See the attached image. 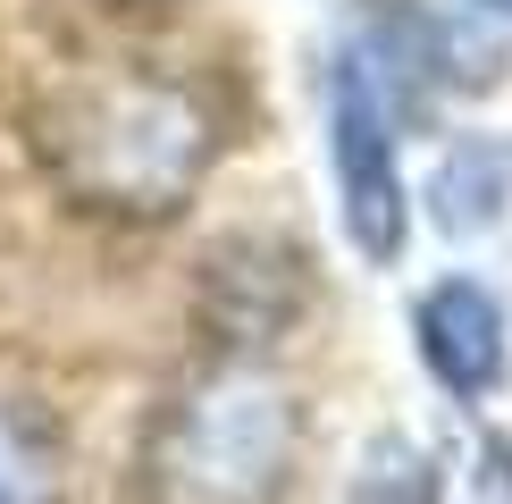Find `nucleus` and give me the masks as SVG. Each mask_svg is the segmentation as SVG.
Masks as SVG:
<instances>
[{
	"label": "nucleus",
	"mask_w": 512,
	"mask_h": 504,
	"mask_svg": "<svg viewBox=\"0 0 512 504\" xmlns=\"http://www.w3.org/2000/svg\"><path fill=\"white\" fill-rule=\"evenodd\" d=\"M294 462V404L261 370H219L185 387L160 420L152 488L160 504H277Z\"/></svg>",
	"instance_id": "f03ea898"
},
{
	"label": "nucleus",
	"mask_w": 512,
	"mask_h": 504,
	"mask_svg": "<svg viewBox=\"0 0 512 504\" xmlns=\"http://www.w3.org/2000/svg\"><path fill=\"white\" fill-rule=\"evenodd\" d=\"M353 504H437V479L412 446H370L361 454V479H353Z\"/></svg>",
	"instance_id": "423d86ee"
},
{
	"label": "nucleus",
	"mask_w": 512,
	"mask_h": 504,
	"mask_svg": "<svg viewBox=\"0 0 512 504\" xmlns=\"http://www.w3.org/2000/svg\"><path fill=\"white\" fill-rule=\"evenodd\" d=\"M328 152H336V194H345V227L370 261L403 252V177H395V126L387 101L361 59L328 76Z\"/></svg>",
	"instance_id": "7ed1b4c3"
},
{
	"label": "nucleus",
	"mask_w": 512,
	"mask_h": 504,
	"mask_svg": "<svg viewBox=\"0 0 512 504\" xmlns=\"http://www.w3.org/2000/svg\"><path fill=\"white\" fill-rule=\"evenodd\" d=\"M42 168L110 219H168L210 168V110L168 76H84L34 118Z\"/></svg>",
	"instance_id": "f257e3e1"
},
{
	"label": "nucleus",
	"mask_w": 512,
	"mask_h": 504,
	"mask_svg": "<svg viewBox=\"0 0 512 504\" xmlns=\"http://www.w3.org/2000/svg\"><path fill=\"white\" fill-rule=\"evenodd\" d=\"M420 362H429L454 395H487L504 378V311L496 294L471 278H445L420 303Z\"/></svg>",
	"instance_id": "20e7f679"
},
{
	"label": "nucleus",
	"mask_w": 512,
	"mask_h": 504,
	"mask_svg": "<svg viewBox=\"0 0 512 504\" xmlns=\"http://www.w3.org/2000/svg\"><path fill=\"white\" fill-rule=\"evenodd\" d=\"M496 9H512V0H496Z\"/></svg>",
	"instance_id": "0eeeda50"
},
{
	"label": "nucleus",
	"mask_w": 512,
	"mask_h": 504,
	"mask_svg": "<svg viewBox=\"0 0 512 504\" xmlns=\"http://www.w3.org/2000/svg\"><path fill=\"white\" fill-rule=\"evenodd\" d=\"M0 504H59V462L26 420L0 412Z\"/></svg>",
	"instance_id": "39448f33"
}]
</instances>
